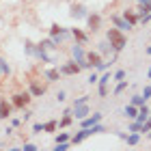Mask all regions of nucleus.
Returning <instances> with one entry per match:
<instances>
[{
  "label": "nucleus",
  "instance_id": "obj_36",
  "mask_svg": "<svg viewBox=\"0 0 151 151\" xmlns=\"http://www.w3.org/2000/svg\"><path fill=\"white\" fill-rule=\"evenodd\" d=\"M151 22V11L149 13H142V15H140V24H149Z\"/></svg>",
  "mask_w": 151,
  "mask_h": 151
},
{
  "label": "nucleus",
  "instance_id": "obj_15",
  "mask_svg": "<svg viewBox=\"0 0 151 151\" xmlns=\"http://www.w3.org/2000/svg\"><path fill=\"white\" fill-rule=\"evenodd\" d=\"M71 37L76 39V43H86L88 41V35L82 28H71Z\"/></svg>",
  "mask_w": 151,
  "mask_h": 151
},
{
  "label": "nucleus",
  "instance_id": "obj_16",
  "mask_svg": "<svg viewBox=\"0 0 151 151\" xmlns=\"http://www.w3.org/2000/svg\"><path fill=\"white\" fill-rule=\"evenodd\" d=\"M123 140L127 142V147H136V145L140 142V134H138V132H127Z\"/></svg>",
  "mask_w": 151,
  "mask_h": 151
},
{
  "label": "nucleus",
  "instance_id": "obj_6",
  "mask_svg": "<svg viewBox=\"0 0 151 151\" xmlns=\"http://www.w3.org/2000/svg\"><path fill=\"white\" fill-rule=\"evenodd\" d=\"M80 71H82V67L76 60H67V63L60 65V76H78Z\"/></svg>",
  "mask_w": 151,
  "mask_h": 151
},
{
  "label": "nucleus",
  "instance_id": "obj_4",
  "mask_svg": "<svg viewBox=\"0 0 151 151\" xmlns=\"http://www.w3.org/2000/svg\"><path fill=\"white\" fill-rule=\"evenodd\" d=\"M35 56L39 60H43V63H56V52L54 50H45V47H41L39 43L35 45Z\"/></svg>",
  "mask_w": 151,
  "mask_h": 151
},
{
  "label": "nucleus",
  "instance_id": "obj_18",
  "mask_svg": "<svg viewBox=\"0 0 151 151\" xmlns=\"http://www.w3.org/2000/svg\"><path fill=\"white\" fill-rule=\"evenodd\" d=\"M28 93L32 95V97H41V95L45 93V86L37 84V82H30V88H28Z\"/></svg>",
  "mask_w": 151,
  "mask_h": 151
},
{
  "label": "nucleus",
  "instance_id": "obj_20",
  "mask_svg": "<svg viewBox=\"0 0 151 151\" xmlns=\"http://www.w3.org/2000/svg\"><path fill=\"white\" fill-rule=\"evenodd\" d=\"M123 112H125V116L127 119H136V114H138V106H134V104H127L125 108H123Z\"/></svg>",
  "mask_w": 151,
  "mask_h": 151
},
{
  "label": "nucleus",
  "instance_id": "obj_14",
  "mask_svg": "<svg viewBox=\"0 0 151 151\" xmlns=\"http://www.w3.org/2000/svg\"><path fill=\"white\" fill-rule=\"evenodd\" d=\"M123 17H125V19H127V22L132 24V26H136V24L140 22V15H138V11H132V9H125V11H123Z\"/></svg>",
  "mask_w": 151,
  "mask_h": 151
},
{
  "label": "nucleus",
  "instance_id": "obj_45",
  "mask_svg": "<svg viewBox=\"0 0 151 151\" xmlns=\"http://www.w3.org/2000/svg\"><path fill=\"white\" fill-rule=\"evenodd\" d=\"M147 78H149V80H151V67H149V71H147Z\"/></svg>",
  "mask_w": 151,
  "mask_h": 151
},
{
  "label": "nucleus",
  "instance_id": "obj_22",
  "mask_svg": "<svg viewBox=\"0 0 151 151\" xmlns=\"http://www.w3.org/2000/svg\"><path fill=\"white\" fill-rule=\"evenodd\" d=\"M56 127H58V121H54V119L47 121V123H43V132H50L52 134V132H56Z\"/></svg>",
  "mask_w": 151,
  "mask_h": 151
},
{
  "label": "nucleus",
  "instance_id": "obj_39",
  "mask_svg": "<svg viewBox=\"0 0 151 151\" xmlns=\"http://www.w3.org/2000/svg\"><path fill=\"white\" fill-rule=\"evenodd\" d=\"M32 132H35V134H41V132H43V123H35V125H32Z\"/></svg>",
  "mask_w": 151,
  "mask_h": 151
},
{
  "label": "nucleus",
  "instance_id": "obj_28",
  "mask_svg": "<svg viewBox=\"0 0 151 151\" xmlns=\"http://www.w3.org/2000/svg\"><path fill=\"white\" fill-rule=\"evenodd\" d=\"M24 50H26V54H28V56H35V43H32V41H28V39H26Z\"/></svg>",
  "mask_w": 151,
  "mask_h": 151
},
{
  "label": "nucleus",
  "instance_id": "obj_7",
  "mask_svg": "<svg viewBox=\"0 0 151 151\" xmlns=\"http://www.w3.org/2000/svg\"><path fill=\"white\" fill-rule=\"evenodd\" d=\"M86 26H88V30H99V26H101V15L99 13H88L86 15Z\"/></svg>",
  "mask_w": 151,
  "mask_h": 151
},
{
  "label": "nucleus",
  "instance_id": "obj_41",
  "mask_svg": "<svg viewBox=\"0 0 151 151\" xmlns=\"http://www.w3.org/2000/svg\"><path fill=\"white\" fill-rule=\"evenodd\" d=\"M140 6H147V9H151V0H136Z\"/></svg>",
  "mask_w": 151,
  "mask_h": 151
},
{
  "label": "nucleus",
  "instance_id": "obj_48",
  "mask_svg": "<svg viewBox=\"0 0 151 151\" xmlns=\"http://www.w3.org/2000/svg\"><path fill=\"white\" fill-rule=\"evenodd\" d=\"M149 123H151V110H149Z\"/></svg>",
  "mask_w": 151,
  "mask_h": 151
},
{
  "label": "nucleus",
  "instance_id": "obj_1",
  "mask_svg": "<svg viewBox=\"0 0 151 151\" xmlns=\"http://www.w3.org/2000/svg\"><path fill=\"white\" fill-rule=\"evenodd\" d=\"M106 39L110 41L112 52H114V54H116V52H121L123 47L127 45V37L123 35V30H119V28H108V30H106Z\"/></svg>",
  "mask_w": 151,
  "mask_h": 151
},
{
  "label": "nucleus",
  "instance_id": "obj_23",
  "mask_svg": "<svg viewBox=\"0 0 151 151\" xmlns=\"http://www.w3.org/2000/svg\"><path fill=\"white\" fill-rule=\"evenodd\" d=\"M129 104H134V106H142V104H147V99L142 97V95H132V99H129Z\"/></svg>",
  "mask_w": 151,
  "mask_h": 151
},
{
  "label": "nucleus",
  "instance_id": "obj_12",
  "mask_svg": "<svg viewBox=\"0 0 151 151\" xmlns=\"http://www.w3.org/2000/svg\"><path fill=\"white\" fill-rule=\"evenodd\" d=\"M101 54L97 52V50H93V52H86V63H88V67H91V69H95V67H97L99 63H101Z\"/></svg>",
  "mask_w": 151,
  "mask_h": 151
},
{
  "label": "nucleus",
  "instance_id": "obj_32",
  "mask_svg": "<svg viewBox=\"0 0 151 151\" xmlns=\"http://www.w3.org/2000/svg\"><path fill=\"white\" fill-rule=\"evenodd\" d=\"M82 104H88V95H82V97L73 99V106H82Z\"/></svg>",
  "mask_w": 151,
  "mask_h": 151
},
{
  "label": "nucleus",
  "instance_id": "obj_11",
  "mask_svg": "<svg viewBox=\"0 0 151 151\" xmlns=\"http://www.w3.org/2000/svg\"><path fill=\"white\" fill-rule=\"evenodd\" d=\"M73 108V119L76 121H82V119H86L88 114H91V108H88L86 104H82V106H71Z\"/></svg>",
  "mask_w": 151,
  "mask_h": 151
},
{
  "label": "nucleus",
  "instance_id": "obj_9",
  "mask_svg": "<svg viewBox=\"0 0 151 151\" xmlns=\"http://www.w3.org/2000/svg\"><path fill=\"white\" fill-rule=\"evenodd\" d=\"M69 15H71L73 19H86L88 11H86V6H84V4H71V11H69Z\"/></svg>",
  "mask_w": 151,
  "mask_h": 151
},
{
  "label": "nucleus",
  "instance_id": "obj_31",
  "mask_svg": "<svg viewBox=\"0 0 151 151\" xmlns=\"http://www.w3.org/2000/svg\"><path fill=\"white\" fill-rule=\"evenodd\" d=\"M22 151H39V147L35 145V142H24V147H22Z\"/></svg>",
  "mask_w": 151,
  "mask_h": 151
},
{
  "label": "nucleus",
  "instance_id": "obj_19",
  "mask_svg": "<svg viewBox=\"0 0 151 151\" xmlns=\"http://www.w3.org/2000/svg\"><path fill=\"white\" fill-rule=\"evenodd\" d=\"M97 52L101 54V56H106V54H110L112 52V45H110V41H101V43H97Z\"/></svg>",
  "mask_w": 151,
  "mask_h": 151
},
{
  "label": "nucleus",
  "instance_id": "obj_21",
  "mask_svg": "<svg viewBox=\"0 0 151 151\" xmlns=\"http://www.w3.org/2000/svg\"><path fill=\"white\" fill-rule=\"evenodd\" d=\"M110 82H112V73H110V71H106V73H101V76H99L97 86H108Z\"/></svg>",
  "mask_w": 151,
  "mask_h": 151
},
{
  "label": "nucleus",
  "instance_id": "obj_30",
  "mask_svg": "<svg viewBox=\"0 0 151 151\" xmlns=\"http://www.w3.org/2000/svg\"><path fill=\"white\" fill-rule=\"evenodd\" d=\"M140 125H142V123L132 121V123H129V127H127V132H138V134H140Z\"/></svg>",
  "mask_w": 151,
  "mask_h": 151
},
{
  "label": "nucleus",
  "instance_id": "obj_24",
  "mask_svg": "<svg viewBox=\"0 0 151 151\" xmlns=\"http://www.w3.org/2000/svg\"><path fill=\"white\" fill-rule=\"evenodd\" d=\"M11 73V67H9V63H6L4 58H0V76H9Z\"/></svg>",
  "mask_w": 151,
  "mask_h": 151
},
{
  "label": "nucleus",
  "instance_id": "obj_13",
  "mask_svg": "<svg viewBox=\"0 0 151 151\" xmlns=\"http://www.w3.org/2000/svg\"><path fill=\"white\" fill-rule=\"evenodd\" d=\"M13 112V104H9L4 97H0V119H9Z\"/></svg>",
  "mask_w": 151,
  "mask_h": 151
},
{
  "label": "nucleus",
  "instance_id": "obj_17",
  "mask_svg": "<svg viewBox=\"0 0 151 151\" xmlns=\"http://www.w3.org/2000/svg\"><path fill=\"white\" fill-rule=\"evenodd\" d=\"M43 76H45L47 82H56V80H60V69H54V67H50V69L43 71Z\"/></svg>",
  "mask_w": 151,
  "mask_h": 151
},
{
  "label": "nucleus",
  "instance_id": "obj_33",
  "mask_svg": "<svg viewBox=\"0 0 151 151\" xmlns=\"http://www.w3.org/2000/svg\"><path fill=\"white\" fill-rule=\"evenodd\" d=\"M97 82H99V73L93 71L91 76H88V84H97Z\"/></svg>",
  "mask_w": 151,
  "mask_h": 151
},
{
  "label": "nucleus",
  "instance_id": "obj_25",
  "mask_svg": "<svg viewBox=\"0 0 151 151\" xmlns=\"http://www.w3.org/2000/svg\"><path fill=\"white\" fill-rule=\"evenodd\" d=\"M125 88H127V80H121V82H116V86H114L112 93H114V95H121Z\"/></svg>",
  "mask_w": 151,
  "mask_h": 151
},
{
  "label": "nucleus",
  "instance_id": "obj_38",
  "mask_svg": "<svg viewBox=\"0 0 151 151\" xmlns=\"http://www.w3.org/2000/svg\"><path fill=\"white\" fill-rule=\"evenodd\" d=\"M149 129H151V123H149V121H145V123L140 125V134H147Z\"/></svg>",
  "mask_w": 151,
  "mask_h": 151
},
{
  "label": "nucleus",
  "instance_id": "obj_35",
  "mask_svg": "<svg viewBox=\"0 0 151 151\" xmlns=\"http://www.w3.org/2000/svg\"><path fill=\"white\" fill-rule=\"evenodd\" d=\"M140 95H142L145 99H151V84H147L145 88H142V93H140Z\"/></svg>",
  "mask_w": 151,
  "mask_h": 151
},
{
  "label": "nucleus",
  "instance_id": "obj_29",
  "mask_svg": "<svg viewBox=\"0 0 151 151\" xmlns=\"http://www.w3.org/2000/svg\"><path fill=\"white\" fill-rule=\"evenodd\" d=\"M69 147H71V142H56L52 151H69Z\"/></svg>",
  "mask_w": 151,
  "mask_h": 151
},
{
  "label": "nucleus",
  "instance_id": "obj_37",
  "mask_svg": "<svg viewBox=\"0 0 151 151\" xmlns=\"http://www.w3.org/2000/svg\"><path fill=\"white\" fill-rule=\"evenodd\" d=\"M65 99H67V93H65V91H58V93H56V101H58V104H63Z\"/></svg>",
  "mask_w": 151,
  "mask_h": 151
},
{
  "label": "nucleus",
  "instance_id": "obj_2",
  "mask_svg": "<svg viewBox=\"0 0 151 151\" xmlns=\"http://www.w3.org/2000/svg\"><path fill=\"white\" fill-rule=\"evenodd\" d=\"M69 35H71V30L65 28V26H58V24H52L50 26V37L54 39V43H56V45H60Z\"/></svg>",
  "mask_w": 151,
  "mask_h": 151
},
{
  "label": "nucleus",
  "instance_id": "obj_8",
  "mask_svg": "<svg viewBox=\"0 0 151 151\" xmlns=\"http://www.w3.org/2000/svg\"><path fill=\"white\" fill-rule=\"evenodd\" d=\"M110 19H112V24H114V28H119V30H123V32H125V30H132V28H134V26H132V24H129V22H127V19H125V17H123V15H112Z\"/></svg>",
  "mask_w": 151,
  "mask_h": 151
},
{
  "label": "nucleus",
  "instance_id": "obj_5",
  "mask_svg": "<svg viewBox=\"0 0 151 151\" xmlns=\"http://www.w3.org/2000/svg\"><path fill=\"white\" fill-rule=\"evenodd\" d=\"M30 99H32L30 93H15V95L11 97V104H13V108H19V110H24V108L30 104Z\"/></svg>",
  "mask_w": 151,
  "mask_h": 151
},
{
  "label": "nucleus",
  "instance_id": "obj_43",
  "mask_svg": "<svg viewBox=\"0 0 151 151\" xmlns=\"http://www.w3.org/2000/svg\"><path fill=\"white\" fill-rule=\"evenodd\" d=\"M30 114H32V112L26 110V112H24V116H22V121H28V119H30Z\"/></svg>",
  "mask_w": 151,
  "mask_h": 151
},
{
  "label": "nucleus",
  "instance_id": "obj_26",
  "mask_svg": "<svg viewBox=\"0 0 151 151\" xmlns=\"http://www.w3.org/2000/svg\"><path fill=\"white\" fill-rule=\"evenodd\" d=\"M125 69H116L114 73H112V82H121V80H125Z\"/></svg>",
  "mask_w": 151,
  "mask_h": 151
},
{
  "label": "nucleus",
  "instance_id": "obj_47",
  "mask_svg": "<svg viewBox=\"0 0 151 151\" xmlns=\"http://www.w3.org/2000/svg\"><path fill=\"white\" fill-rule=\"evenodd\" d=\"M145 52H147V54H149V56H151V45H149V47H147V50H145Z\"/></svg>",
  "mask_w": 151,
  "mask_h": 151
},
{
  "label": "nucleus",
  "instance_id": "obj_42",
  "mask_svg": "<svg viewBox=\"0 0 151 151\" xmlns=\"http://www.w3.org/2000/svg\"><path fill=\"white\" fill-rule=\"evenodd\" d=\"M11 125H13V127H17V125H22V119H13V121H11Z\"/></svg>",
  "mask_w": 151,
  "mask_h": 151
},
{
  "label": "nucleus",
  "instance_id": "obj_46",
  "mask_svg": "<svg viewBox=\"0 0 151 151\" xmlns=\"http://www.w3.org/2000/svg\"><path fill=\"white\" fill-rule=\"evenodd\" d=\"M145 136H147V138H149V140H151V129H149V132H147V134H145Z\"/></svg>",
  "mask_w": 151,
  "mask_h": 151
},
{
  "label": "nucleus",
  "instance_id": "obj_34",
  "mask_svg": "<svg viewBox=\"0 0 151 151\" xmlns=\"http://www.w3.org/2000/svg\"><path fill=\"white\" fill-rule=\"evenodd\" d=\"M108 65H110V63H106V60H101V63H99L97 67H95V71H97V73H101V71H106V69H108Z\"/></svg>",
  "mask_w": 151,
  "mask_h": 151
},
{
  "label": "nucleus",
  "instance_id": "obj_3",
  "mask_svg": "<svg viewBox=\"0 0 151 151\" xmlns=\"http://www.w3.org/2000/svg\"><path fill=\"white\" fill-rule=\"evenodd\" d=\"M71 56H73V60L82 67V69H91L88 63H86V52H84V47H82V43H73L71 45Z\"/></svg>",
  "mask_w": 151,
  "mask_h": 151
},
{
  "label": "nucleus",
  "instance_id": "obj_10",
  "mask_svg": "<svg viewBox=\"0 0 151 151\" xmlns=\"http://www.w3.org/2000/svg\"><path fill=\"white\" fill-rule=\"evenodd\" d=\"M101 119H104L101 112H93V116H86V119L80 121V127H93V125H97V123H101Z\"/></svg>",
  "mask_w": 151,
  "mask_h": 151
},
{
  "label": "nucleus",
  "instance_id": "obj_44",
  "mask_svg": "<svg viewBox=\"0 0 151 151\" xmlns=\"http://www.w3.org/2000/svg\"><path fill=\"white\" fill-rule=\"evenodd\" d=\"M6 151H22V147H11V149H6Z\"/></svg>",
  "mask_w": 151,
  "mask_h": 151
},
{
  "label": "nucleus",
  "instance_id": "obj_27",
  "mask_svg": "<svg viewBox=\"0 0 151 151\" xmlns=\"http://www.w3.org/2000/svg\"><path fill=\"white\" fill-rule=\"evenodd\" d=\"M54 140H56V142H71V136L67 134V132H58Z\"/></svg>",
  "mask_w": 151,
  "mask_h": 151
},
{
  "label": "nucleus",
  "instance_id": "obj_40",
  "mask_svg": "<svg viewBox=\"0 0 151 151\" xmlns=\"http://www.w3.org/2000/svg\"><path fill=\"white\" fill-rule=\"evenodd\" d=\"M97 91H99V97H106L108 95V86H97Z\"/></svg>",
  "mask_w": 151,
  "mask_h": 151
}]
</instances>
